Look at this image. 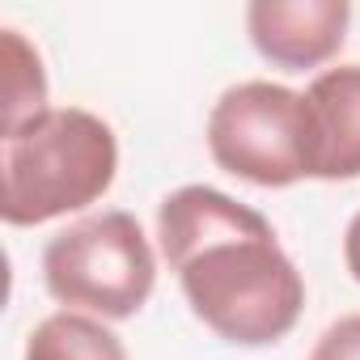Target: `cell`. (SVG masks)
<instances>
[{"mask_svg":"<svg viewBox=\"0 0 360 360\" xmlns=\"http://www.w3.org/2000/svg\"><path fill=\"white\" fill-rule=\"evenodd\" d=\"M0 60H5V131H9V127L51 110L47 106V72H43L39 47L13 26L0 30Z\"/></svg>","mask_w":360,"mask_h":360,"instance_id":"8","label":"cell"},{"mask_svg":"<svg viewBox=\"0 0 360 360\" xmlns=\"http://www.w3.org/2000/svg\"><path fill=\"white\" fill-rule=\"evenodd\" d=\"M119 174L115 127L85 106H51L0 131V217L34 229L98 204Z\"/></svg>","mask_w":360,"mask_h":360,"instance_id":"2","label":"cell"},{"mask_svg":"<svg viewBox=\"0 0 360 360\" xmlns=\"http://www.w3.org/2000/svg\"><path fill=\"white\" fill-rule=\"evenodd\" d=\"M43 284L64 309L123 322L148 305L157 255L131 212L106 208L72 221L43 246Z\"/></svg>","mask_w":360,"mask_h":360,"instance_id":"3","label":"cell"},{"mask_svg":"<svg viewBox=\"0 0 360 360\" xmlns=\"http://www.w3.org/2000/svg\"><path fill=\"white\" fill-rule=\"evenodd\" d=\"M157 246L191 314L217 339L271 347L301 322L305 280L250 204L187 183L157 204Z\"/></svg>","mask_w":360,"mask_h":360,"instance_id":"1","label":"cell"},{"mask_svg":"<svg viewBox=\"0 0 360 360\" xmlns=\"http://www.w3.org/2000/svg\"><path fill=\"white\" fill-rule=\"evenodd\" d=\"M309 360H360V314H347V318L330 322L318 335Z\"/></svg>","mask_w":360,"mask_h":360,"instance_id":"9","label":"cell"},{"mask_svg":"<svg viewBox=\"0 0 360 360\" xmlns=\"http://www.w3.org/2000/svg\"><path fill=\"white\" fill-rule=\"evenodd\" d=\"M309 115V178H360V64L326 68L305 89Z\"/></svg>","mask_w":360,"mask_h":360,"instance_id":"6","label":"cell"},{"mask_svg":"<svg viewBox=\"0 0 360 360\" xmlns=\"http://www.w3.org/2000/svg\"><path fill=\"white\" fill-rule=\"evenodd\" d=\"M22 360H127V347L102 318L56 309L26 335Z\"/></svg>","mask_w":360,"mask_h":360,"instance_id":"7","label":"cell"},{"mask_svg":"<svg viewBox=\"0 0 360 360\" xmlns=\"http://www.w3.org/2000/svg\"><path fill=\"white\" fill-rule=\"evenodd\" d=\"M347 0H255L246 5V34L255 51L284 72H309L335 60L347 39Z\"/></svg>","mask_w":360,"mask_h":360,"instance_id":"5","label":"cell"},{"mask_svg":"<svg viewBox=\"0 0 360 360\" xmlns=\"http://www.w3.org/2000/svg\"><path fill=\"white\" fill-rule=\"evenodd\" d=\"M343 263H347V276L360 284V212L347 221V233H343Z\"/></svg>","mask_w":360,"mask_h":360,"instance_id":"10","label":"cell"},{"mask_svg":"<svg viewBox=\"0 0 360 360\" xmlns=\"http://www.w3.org/2000/svg\"><path fill=\"white\" fill-rule=\"evenodd\" d=\"M212 161L255 187H292L309 178L305 94L276 81H238L208 110Z\"/></svg>","mask_w":360,"mask_h":360,"instance_id":"4","label":"cell"}]
</instances>
